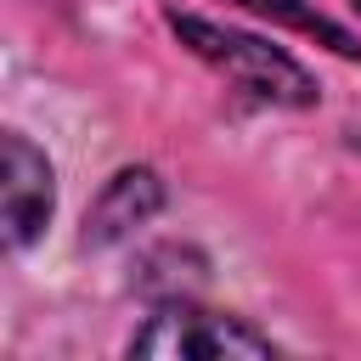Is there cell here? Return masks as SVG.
<instances>
[{
    "label": "cell",
    "mask_w": 361,
    "mask_h": 361,
    "mask_svg": "<svg viewBox=\"0 0 361 361\" xmlns=\"http://www.w3.org/2000/svg\"><path fill=\"white\" fill-rule=\"evenodd\" d=\"M135 355L158 361H226V355H271V338L237 316H214L197 305H164L130 344Z\"/></svg>",
    "instance_id": "1"
},
{
    "label": "cell",
    "mask_w": 361,
    "mask_h": 361,
    "mask_svg": "<svg viewBox=\"0 0 361 361\" xmlns=\"http://www.w3.org/2000/svg\"><path fill=\"white\" fill-rule=\"evenodd\" d=\"M175 28L192 39V51H203L209 62H220L243 90H254V96H282V102H310V79H305L282 51H271V45H259V39H243V34H220V28L197 23V17H175Z\"/></svg>",
    "instance_id": "2"
},
{
    "label": "cell",
    "mask_w": 361,
    "mask_h": 361,
    "mask_svg": "<svg viewBox=\"0 0 361 361\" xmlns=\"http://www.w3.org/2000/svg\"><path fill=\"white\" fill-rule=\"evenodd\" d=\"M0 180H6V237L23 248L39 237L45 214H51V164L23 135H6L0 141Z\"/></svg>",
    "instance_id": "3"
},
{
    "label": "cell",
    "mask_w": 361,
    "mask_h": 361,
    "mask_svg": "<svg viewBox=\"0 0 361 361\" xmlns=\"http://www.w3.org/2000/svg\"><path fill=\"white\" fill-rule=\"evenodd\" d=\"M158 209V180L147 175V169H130V175H118L113 186H107V197H102V209H96V237L107 243V237H118L124 226H135V220H147Z\"/></svg>",
    "instance_id": "4"
},
{
    "label": "cell",
    "mask_w": 361,
    "mask_h": 361,
    "mask_svg": "<svg viewBox=\"0 0 361 361\" xmlns=\"http://www.w3.org/2000/svg\"><path fill=\"white\" fill-rule=\"evenodd\" d=\"M355 11H361V0H355Z\"/></svg>",
    "instance_id": "5"
}]
</instances>
